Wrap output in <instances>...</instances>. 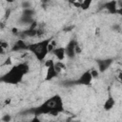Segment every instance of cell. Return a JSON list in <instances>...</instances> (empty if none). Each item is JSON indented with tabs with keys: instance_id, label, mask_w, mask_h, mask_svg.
I'll return each mask as SVG.
<instances>
[{
	"instance_id": "1",
	"label": "cell",
	"mask_w": 122,
	"mask_h": 122,
	"mask_svg": "<svg viewBox=\"0 0 122 122\" xmlns=\"http://www.w3.org/2000/svg\"><path fill=\"white\" fill-rule=\"evenodd\" d=\"M29 71L30 67L26 62L19 63L17 65H12L10 69L0 78V81L6 84L16 85L23 80L24 75H26Z\"/></svg>"
},
{
	"instance_id": "2",
	"label": "cell",
	"mask_w": 122,
	"mask_h": 122,
	"mask_svg": "<svg viewBox=\"0 0 122 122\" xmlns=\"http://www.w3.org/2000/svg\"><path fill=\"white\" fill-rule=\"evenodd\" d=\"M63 110H64L63 101L59 94H55L51 96L36 109L38 113H42V114L48 113L52 116L58 115L60 112H63Z\"/></svg>"
},
{
	"instance_id": "3",
	"label": "cell",
	"mask_w": 122,
	"mask_h": 122,
	"mask_svg": "<svg viewBox=\"0 0 122 122\" xmlns=\"http://www.w3.org/2000/svg\"><path fill=\"white\" fill-rule=\"evenodd\" d=\"M51 39V38H47V39L45 38V39L39 40L37 42L31 43V44L28 45L27 50L29 51H30L38 61H40V62L45 61V58L49 53L48 45H49Z\"/></svg>"
},
{
	"instance_id": "4",
	"label": "cell",
	"mask_w": 122,
	"mask_h": 122,
	"mask_svg": "<svg viewBox=\"0 0 122 122\" xmlns=\"http://www.w3.org/2000/svg\"><path fill=\"white\" fill-rule=\"evenodd\" d=\"M92 82V75H91V72H90V70L86 71L85 72H83L78 80H77V83L80 84V85H84V86H89L91 85Z\"/></svg>"
},
{
	"instance_id": "5",
	"label": "cell",
	"mask_w": 122,
	"mask_h": 122,
	"mask_svg": "<svg viewBox=\"0 0 122 122\" xmlns=\"http://www.w3.org/2000/svg\"><path fill=\"white\" fill-rule=\"evenodd\" d=\"M75 43H76L75 40H71V41L68 43V45L65 47L66 55H67L69 58H71V59H72V58L75 57V52H74V46H75Z\"/></svg>"
},
{
	"instance_id": "6",
	"label": "cell",
	"mask_w": 122,
	"mask_h": 122,
	"mask_svg": "<svg viewBox=\"0 0 122 122\" xmlns=\"http://www.w3.org/2000/svg\"><path fill=\"white\" fill-rule=\"evenodd\" d=\"M52 54L57 58L58 61H63V59L66 56V51H65V47H56L52 51Z\"/></svg>"
},
{
	"instance_id": "7",
	"label": "cell",
	"mask_w": 122,
	"mask_h": 122,
	"mask_svg": "<svg viewBox=\"0 0 122 122\" xmlns=\"http://www.w3.org/2000/svg\"><path fill=\"white\" fill-rule=\"evenodd\" d=\"M59 73L57 72V71L55 70V67L54 65L48 68L47 71H46V75H45V81H51L52 80L53 78H55Z\"/></svg>"
},
{
	"instance_id": "8",
	"label": "cell",
	"mask_w": 122,
	"mask_h": 122,
	"mask_svg": "<svg viewBox=\"0 0 122 122\" xmlns=\"http://www.w3.org/2000/svg\"><path fill=\"white\" fill-rule=\"evenodd\" d=\"M114 105H115V100H114V98H113L112 96L110 95V96L106 99V101L104 102V104H103V109H104L105 111L109 112V111H111V110L114 107Z\"/></svg>"
},
{
	"instance_id": "9",
	"label": "cell",
	"mask_w": 122,
	"mask_h": 122,
	"mask_svg": "<svg viewBox=\"0 0 122 122\" xmlns=\"http://www.w3.org/2000/svg\"><path fill=\"white\" fill-rule=\"evenodd\" d=\"M28 49V45L26 44V42L23 40V39H17L14 43V46H13V51H17V50H26Z\"/></svg>"
},
{
	"instance_id": "10",
	"label": "cell",
	"mask_w": 122,
	"mask_h": 122,
	"mask_svg": "<svg viewBox=\"0 0 122 122\" xmlns=\"http://www.w3.org/2000/svg\"><path fill=\"white\" fill-rule=\"evenodd\" d=\"M54 67H55V70L57 71L58 73H60L62 71H65L67 69V67L63 61H57L56 63H54Z\"/></svg>"
},
{
	"instance_id": "11",
	"label": "cell",
	"mask_w": 122,
	"mask_h": 122,
	"mask_svg": "<svg viewBox=\"0 0 122 122\" xmlns=\"http://www.w3.org/2000/svg\"><path fill=\"white\" fill-rule=\"evenodd\" d=\"M92 3V0H84V1H81L80 8H81L83 10H89V8L91 7Z\"/></svg>"
},
{
	"instance_id": "12",
	"label": "cell",
	"mask_w": 122,
	"mask_h": 122,
	"mask_svg": "<svg viewBox=\"0 0 122 122\" xmlns=\"http://www.w3.org/2000/svg\"><path fill=\"white\" fill-rule=\"evenodd\" d=\"M56 47H57V42H56V40L53 39V38H51V41H50V43H49V45H48V51H49V52H51Z\"/></svg>"
},
{
	"instance_id": "13",
	"label": "cell",
	"mask_w": 122,
	"mask_h": 122,
	"mask_svg": "<svg viewBox=\"0 0 122 122\" xmlns=\"http://www.w3.org/2000/svg\"><path fill=\"white\" fill-rule=\"evenodd\" d=\"M90 72H91V75H92V80L93 79H97L98 77H99V71L97 70V69H94V68H92V69H91L90 70Z\"/></svg>"
},
{
	"instance_id": "14",
	"label": "cell",
	"mask_w": 122,
	"mask_h": 122,
	"mask_svg": "<svg viewBox=\"0 0 122 122\" xmlns=\"http://www.w3.org/2000/svg\"><path fill=\"white\" fill-rule=\"evenodd\" d=\"M53 65H54V61L52 59H47V60L44 61V67L46 69H48V68H50V67H51Z\"/></svg>"
},
{
	"instance_id": "15",
	"label": "cell",
	"mask_w": 122,
	"mask_h": 122,
	"mask_svg": "<svg viewBox=\"0 0 122 122\" xmlns=\"http://www.w3.org/2000/svg\"><path fill=\"white\" fill-rule=\"evenodd\" d=\"M0 47H2L6 51V50H8L10 48V44L5 40H0Z\"/></svg>"
},
{
	"instance_id": "16",
	"label": "cell",
	"mask_w": 122,
	"mask_h": 122,
	"mask_svg": "<svg viewBox=\"0 0 122 122\" xmlns=\"http://www.w3.org/2000/svg\"><path fill=\"white\" fill-rule=\"evenodd\" d=\"M74 52H75V55H76V54H80V53L82 52V48L78 45L77 42L75 43V46H74Z\"/></svg>"
},
{
	"instance_id": "17",
	"label": "cell",
	"mask_w": 122,
	"mask_h": 122,
	"mask_svg": "<svg viewBox=\"0 0 122 122\" xmlns=\"http://www.w3.org/2000/svg\"><path fill=\"white\" fill-rule=\"evenodd\" d=\"M4 66H12V59L10 56H8L5 60V62L3 63Z\"/></svg>"
},
{
	"instance_id": "18",
	"label": "cell",
	"mask_w": 122,
	"mask_h": 122,
	"mask_svg": "<svg viewBox=\"0 0 122 122\" xmlns=\"http://www.w3.org/2000/svg\"><path fill=\"white\" fill-rule=\"evenodd\" d=\"M11 120V117L10 114H5L3 117H2V121L3 122H10Z\"/></svg>"
},
{
	"instance_id": "19",
	"label": "cell",
	"mask_w": 122,
	"mask_h": 122,
	"mask_svg": "<svg viewBox=\"0 0 122 122\" xmlns=\"http://www.w3.org/2000/svg\"><path fill=\"white\" fill-rule=\"evenodd\" d=\"M11 32H12L13 34H17V33L19 32V30H18L17 28L13 27V28H11Z\"/></svg>"
},
{
	"instance_id": "20",
	"label": "cell",
	"mask_w": 122,
	"mask_h": 122,
	"mask_svg": "<svg viewBox=\"0 0 122 122\" xmlns=\"http://www.w3.org/2000/svg\"><path fill=\"white\" fill-rule=\"evenodd\" d=\"M10 102H11V98H7V99H5L4 104H5V105H10Z\"/></svg>"
},
{
	"instance_id": "21",
	"label": "cell",
	"mask_w": 122,
	"mask_h": 122,
	"mask_svg": "<svg viewBox=\"0 0 122 122\" xmlns=\"http://www.w3.org/2000/svg\"><path fill=\"white\" fill-rule=\"evenodd\" d=\"M80 4H81V1L80 2H72V5L76 8H80Z\"/></svg>"
},
{
	"instance_id": "22",
	"label": "cell",
	"mask_w": 122,
	"mask_h": 122,
	"mask_svg": "<svg viewBox=\"0 0 122 122\" xmlns=\"http://www.w3.org/2000/svg\"><path fill=\"white\" fill-rule=\"evenodd\" d=\"M5 52H6V51H5L2 47H0V54H1V55H4V54H5Z\"/></svg>"
},
{
	"instance_id": "23",
	"label": "cell",
	"mask_w": 122,
	"mask_h": 122,
	"mask_svg": "<svg viewBox=\"0 0 122 122\" xmlns=\"http://www.w3.org/2000/svg\"><path fill=\"white\" fill-rule=\"evenodd\" d=\"M98 33H100V28H96L95 29V34L98 35Z\"/></svg>"
},
{
	"instance_id": "24",
	"label": "cell",
	"mask_w": 122,
	"mask_h": 122,
	"mask_svg": "<svg viewBox=\"0 0 122 122\" xmlns=\"http://www.w3.org/2000/svg\"><path fill=\"white\" fill-rule=\"evenodd\" d=\"M30 122H40V120H39L37 117H34V118H33V119H32Z\"/></svg>"
}]
</instances>
